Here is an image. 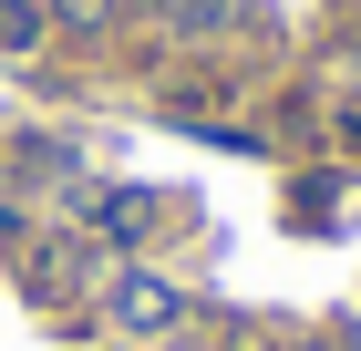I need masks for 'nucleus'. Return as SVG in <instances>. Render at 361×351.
Masks as SVG:
<instances>
[{
    "label": "nucleus",
    "mask_w": 361,
    "mask_h": 351,
    "mask_svg": "<svg viewBox=\"0 0 361 351\" xmlns=\"http://www.w3.org/2000/svg\"><path fill=\"white\" fill-rule=\"evenodd\" d=\"M114 310H124V331H166V321H176V290H166V279H124Z\"/></svg>",
    "instance_id": "obj_1"
}]
</instances>
